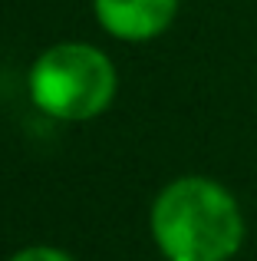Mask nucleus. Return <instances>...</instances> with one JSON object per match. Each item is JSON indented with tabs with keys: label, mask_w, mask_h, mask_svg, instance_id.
Here are the masks:
<instances>
[{
	"label": "nucleus",
	"mask_w": 257,
	"mask_h": 261,
	"mask_svg": "<svg viewBox=\"0 0 257 261\" xmlns=\"http://www.w3.org/2000/svg\"><path fill=\"white\" fill-rule=\"evenodd\" d=\"M30 96L53 119H92L106 113L116 96V66L89 43H56L33 63Z\"/></svg>",
	"instance_id": "f03ea898"
},
{
	"label": "nucleus",
	"mask_w": 257,
	"mask_h": 261,
	"mask_svg": "<svg viewBox=\"0 0 257 261\" xmlns=\"http://www.w3.org/2000/svg\"><path fill=\"white\" fill-rule=\"evenodd\" d=\"M152 238L168 261H228L244 245V215L221 182L181 175L152 202Z\"/></svg>",
	"instance_id": "f257e3e1"
},
{
	"label": "nucleus",
	"mask_w": 257,
	"mask_h": 261,
	"mask_svg": "<svg viewBox=\"0 0 257 261\" xmlns=\"http://www.w3.org/2000/svg\"><path fill=\"white\" fill-rule=\"evenodd\" d=\"M178 0H96V20L125 43H145L172 27Z\"/></svg>",
	"instance_id": "7ed1b4c3"
},
{
	"label": "nucleus",
	"mask_w": 257,
	"mask_h": 261,
	"mask_svg": "<svg viewBox=\"0 0 257 261\" xmlns=\"http://www.w3.org/2000/svg\"><path fill=\"white\" fill-rule=\"evenodd\" d=\"M10 261H76V258L59 251V248H50V245H33V248L17 251Z\"/></svg>",
	"instance_id": "20e7f679"
}]
</instances>
